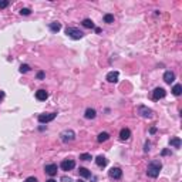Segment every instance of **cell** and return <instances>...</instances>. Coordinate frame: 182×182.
<instances>
[{"mask_svg":"<svg viewBox=\"0 0 182 182\" xmlns=\"http://www.w3.org/2000/svg\"><path fill=\"white\" fill-rule=\"evenodd\" d=\"M161 169H162V164H161V161H159V159H154V161H151V162L148 164L147 175L151 176V178H156V176L159 175Z\"/></svg>","mask_w":182,"mask_h":182,"instance_id":"cell-1","label":"cell"},{"mask_svg":"<svg viewBox=\"0 0 182 182\" xmlns=\"http://www.w3.org/2000/svg\"><path fill=\"white\" fill-rule=\"evenodd\" d=\"M60 139H61L64 144L71 142V141H74V139H76V132H74L73 130L61 131V134H60Z\"/></svg>","mask_w":182,"mask_h":182,"instance_id":"cell-2","label":"cell"},{"mask_svg":"<svg viewBox=\"0 0 182 182\" xmlns=\"http://www.w3.org/2000/svg\"><path fill=\"white\" fill-rule=\"evenodd\" d=\"M65 34L68 37H71L73 40H80L83 39V36H84V33L81 30H78V29H76V27H67L65 29Z\"/></svg>","mask_w":182,"mask_h":182,"instance_id":"cell-3","label":"cell"},{"mask_svg":"<svg viewBox=\"0 0 182 182\" xmlns=\"http://www.w3.org/2000/svg\"><path fill=\"white\" fill-rule=\"evenodd\" d=\"M56 117H57V114H56V112H48V114H40V115H39V123L47 124V123H50V121H53V120H54Z\"/></svg>","mask_w":182,"mask_h":182,"instance_id":"cell-4","label":"cell"},{"mask_svg":"<svg viewBox=\"0 0 182 182\" xmlns=\"http://www.w3.org/2000/svg\"><path fill=\"white\" fill-rule=\"evenodd\" d=\"M138 114L144 118H151L152 117V110L148 108V107H145V105H139L138 107Z\"/></svg>","mask_w":182,"mask_h":182,"instance_id":"cell-5","label":"cell"},{"mask_svg":"<svg viewBox=\"0 0 182 182\" xmlns=\"http://www.w3.org/2000/svg\"><path fill=\"white\" fill-rule=\"evenodd\" d=\"M165 94H167V91L164 90L162 87H156L155 90L152 91V98L154 100H161V98L165 97Z\"/></svg>","mask_w":182,"mask_h":182,"instance_id":"cell-6","label":"cell"},{"mask_svg":"<svg viewBox=\"0 0 182 182\" xmlns=\"http://www.w3.org/2000/svg\"><path fill=\"white\" fill-rule=\"evenodd\" d=\"M57 169H59V167L56 165V164H48V165H46V174L47 175H50V176H54L56 174H57Z\"/></svg>","mask_w":182,"mask_h":182,"instance_id":"cell-7","label":"cell"},{"mask_svg":"<svg viewBox=\"0 0 182 182\" xmlns=\"http://www.w3.org/2000/svg\"><path fill=\"white\" fill-rule=\"evenodd\" d=\"M108 175H110V178H112V179H121L123 171L120 168H111L110 171H108Z\"/></svg>","mask_w":182,"mask_h":182,"instance_id":"cell-8","label":"cell"},{"mask_svg":"<svg viewBox=\"0 0 182 182\" xmlns=\"http://www.w3.org/2000/svg\"><path fill=\"white\" fill-rule=\"evenodd\" d=\"M74 167H76V162H74L73 159H64V161L61 162V169H63V171H71Z\"/></svg>","mask_w":182,"mask_h":182,"instance_id":"cell-9","label":"cell"},{"mask_svg":"<svg viewBox=\"0 0 182 182\" xmlns=\"http://www.w3.org/2000/svg\"><path fill=\"white\" fill-rule=\"evenodd\" d=\"M174 80H175V73L174 71H165L164 73V81H165L167 84L174 83Z\"/></svg>","mask_w":182,"mask_h":182,"instance_id":"cell-10","label":"cell"},{"mask_svg":"<svg viewBox=\"0 0 182 182\" xmlns=\"http://www.w3.org/2000/svg\"><path fill=\"white\" fill-rule=\"evenodd\" d=\"M36 98L39 100V101H46L47 98H48V92L46 90H39L36 91Z\"/></svg>","mask_w":182,"mask_h":182,"instance_id":"cell-11","label":"cell"},{"mask_svg":"<svg viewBox=\"0 0 182 182\" xmlns=\"http://www.w3.org/2000/svg\"><path fill=\"white\" fill-rule=\"evenodd\" d=\"M118 71H110L107 74V81L108 83H117L118 81Z\"/></svg>","mask_w":182,"mask_h":182,"instance_id":"cell-12","label":"cell"},{"mask_svg":"<svg viewBox=\"0 0 182 182\" xmlns=\"http://www.w3.org/2000/svg\"><path fill=\"white\" fill-rule=\"evenodd\" d=\"M169 145H171V147H174V148H181V145H182L181 138H178V136L171 138V139H169Z\"/></svg>","mask_w":182,"mask_h":182,"instance_id":"cell-13","label":"cell"},{"mask_svg":"<svg viewBox=\"0 0 182 182\" xmlns=\"http://www.w3.org/2000/svg\"><path fill=\"white\" fill-rule=\"evenodd\" d=\"M131 136V131L128 128H123V130L120 131V138L123 139V141H127V139H130Z\"/></svg>","mask_w":182,"mask_h":182,"instance_id":"cell-14","label":"cell"},{"mask_svg":"<svg viewBox=\"0 0 182 182\" xmlns=\"http://www.w3.org/2000/svg\"><path fill=\"white\" fill-rule=\"evenodd\" d=\"M95 115H97V112H95V110H94V108H87V110H85L84 117L87 118V120H94V118H95Z\"/></svg>","mask_w":182,"mask_h":182,"instance_id":"cell-15","label":"cell"},{"mask_svg":"<svg viewBox=\"0 0 182 182\" xmlns=\"http://www.w3.org/2000/svg\"><path fill=\"white\" fill-rule=\"evenodd\" d=\"M50 30H51L53 33H59L60 30H61V23H59V21H53V23H50Z\"/></svg>","mask_w":182,"mask_h":182,"instance_id":"cell-16","label":"cell"},{"mask_svg":"<svg viewBox=\"0 0 182 182\" xmlns=\"http://www.w3.org/2000/svg\"><path fill=\"white\" fill-rule=\"evenodd\" d=\"M95 164H97L98 167H105V165L108 164V161H107V158H105V156L100 155V156L95 158Z\"/></svg>","mask_w":182,"mask_h":182,"instance_id":"cell-17","label":"cell"},{"mask_svg":"<svg viewBox=\"0 0 182 182\" xmlns=\"http://www.w3.org/2000/svg\"><path fill=\"white\" fill-rule=\"evenodd\" d=\"M108 139H110V134H108V132H101V134H98V136H97L98 142H105V141H108Z\"/></svg>","mask_w":182,"mask_h":182,"instance_id":"cell-18","label":"cell"},{"mask_svg":"<svg viewBox=\"0 0 182 182\" xmlns=\"http://www.w3.org/2000/svg\"><path fill=\"white\" fill-rule=\"evenodd\" d=\"M83 26L85 27V29H95V24H94V21L90 19H84L83 20Z\"/></svg>","mask_w":182,"mask_h":182,"instance_id":"cell-19","label":"cell"},{"mask_svg":"<svg viewBox=\"0 0 182 182\" xmlns=\"http://www.w3.org/2000/svg\"><path fill=\"white\" fill-rule=\"evenodd\" d=\"M78 174H80V176H83V178H90L91 171H88L87 168H80L78 169Z\"/></svg>","mask_w":182,"mask_h":182,"instance_id":"cell-20","label":"cell"},{"mask_svg":"<svg viewBox=\"0 0 182 182\" xmlns=\"http://www.w3.org/2000/svg\"><path fill=\"white\" fill-rule=\"evenodd\" d=\"M181 92H182V85L181 84H175L174 85V88H172V94L174 95H181Z\"/></svg>","mask_w":182,"mask_h":182,"instance_id":"cell-21","label":"cell"},{"mask_svg":"<svg viewBox=\"0 0 182 182\" xmlns=\"http://www.w3.org/2000/svg\"><path fill=\"white\" fill-rule=\"evenodd\" d=\"M104 21L105 23H108V24H110V23H114V16H112V14H105L104 16Z\"/></svg>","mask_w":182,"mask_h":182,"instance_id":"cell-22","label":"cell"},{"mask_svg":"<svg viewBox=\"0 0 182 182\" xmlns=\"http://www.w3.org/2000/svg\"><path fill=\"white\" fill-rule=\"evenodd\" d=\"M19 71L23 74V73H27V71H30V65H27V64H21L20 65V68H19Z\"/></svg>","mask_w":182,"mask_h":182,"instance_id":"cell-23","label":"cell"},{"mask_svg":"<svg viewBox=\"0 0 182 182\" xmlns=\"http://www.w3.org/2000/svg\"><path fill=\"white\" fill-rule=\"evenodd\" d=\"M80 159H83V161H90L92 158H91V154H81V155H80Z\"/></svg>","mask_w":182,"mask_h":182,"instance_id":"cell-24","label":"cell"},{"mask_svg":"<svg viewBox=\"0 0 182 182\" xmlns=\"http://www.w3.org/2000/svg\"><path fill=\"white\" fill-rule=\"evenodd\" d=\"M30 13H32V10H30V9H26V7L20 10V14H21V16H29Z\"/></svg>","mask_w":182,"mask_h":182,"instance_id":"cell-25","label":"cell"},{"mask_svg":"<svg viewBox=\"0 0 182 182\" xmlns=\"http://www.w3.org/2000/svg\"><path fill=\"white\" fill-rule=\"evenodd\" d=\"M9 6V0H0V9H6Z\"/></svg>","mask_w":182,"mask_h":182,"instance_id":"cell-26","label":"cell"},{"mask_svg":"<svg viewBox=\"0 0 182 182\" xmlns=\"http://www.w3.org/2000/svg\"><path fill=\"white\" fill-rule=\"evenodd\" d=\"M150 147H151V142L150 141H147V142H145V147H144V151L148 152V151H150Z\"/></svg>","mask_w":182,"mask_h":182,"instance_id":"cell-27","label":"cell"},{"mask_svg":"<svg viewBox=\"0 0 182 182\" xmlns=\"http://www.w3.org/2000/svg\"><path fill=\"white\" fill-rule=\"evenodd\" d=\"M24 182H37V178H34V176H29Z\"/></svg>","mask_w":182,"mask_h":182,"instance_id":"cell-28","label":"cell"},{"mask_svg":"<svg viewBox=\"0 0 182 182\" xmlns=\"http://www.w3.org/2000/svg\"><path fill=\"white\" fill-rule=\"evenodd\" d=\"M44 77H46V74L43 71H39V73H37V78H39V80H43Z\"/></svg>","mask_w":182,"mask_h":182,"instance_id":"cell-29","label":"cell"},{"mask_svg":"<svg viewBox=\"0 0 182 182\" xmlns=\"http://www.w3.org/2000/svg\"><path fill=\"white\" fill-rule=\"evenodd\" d=\"M150 132H151V134H155V132H156V128H155V127H152V128L150 130Z\"/></svg>","mask_w":182,"mask_h":182,"instance_id":"cell-30","label":"cell"},{"mask_svg":"<svg viewBox=\"0 0 182 182\" xmlns=\"http://www.w3.org/2000/svg\"><path fill=\"white\" fill-rule=\"evenodd\" d=\"M3 97H4V92H3V91H0V101L3 100Z\"/></svg>","mask_w":182,"mask_h":182,"instance_id":"cell-31","label":"cell"},{"mask_svg":"<svg viewBox=\"0 0 182 182\" xmlns=\"http://www.w3.org/2000/svg\"><path fill=\"white\" fill-rule=\"evenodd\" d=\"M95 33H98V34H100V33H101V29H100V27H95Z\"/></svg>","mask_w":182,"mask_h":182,"instance_id":"cell-32","label":"cell"},{"mask_svg":"<svg viewBox=\"0 0 182 182\" xmlns=\"http://www.w3.org/2000/svg\"><path fill=\"white\" fill-rule=\"evenodd\" d=\"M167 154H169V151L168 150H164L162 151V155H167Z\"/></svg>","mask_w":182,"mask_h":182,"instance_id":"cell-33","label":"cell"},{"mask_svg":"<svg viewBox=\"0 0 182 182\" xmlns=\"http://www.w3.org/2000/svg\"><path fill=\"white\" fill-rule=\"evenodd\" d=\"M46 182H57V181H54V179H48V181H46Z\"/></svg>","mask_w":182,"mask_h":182,"instance_id":"cell-34","label":"cell"},{"mask_svg":"<svg viewBox=\"0 0 182 182\" xmlns=\"http://www.w3.org/2000/svg\"><path fill=\"white\" fill-rule=\"evenodd\" d=\"M77 182H84V181H83V179H78V181Z\"/></svg>","mask_w":182,"mask_h":182,"instance_id":"cell-35","label":"cell"}]
</instances>
